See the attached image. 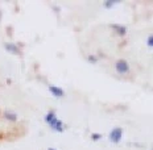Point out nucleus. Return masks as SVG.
Returning a JSON list of instances; mask_svg holds the SVG:
<instances>
[{"label": "nucleus", "instance_id": "obj_4", "mask_svg": "<svg viewBox=\"0 0 153 150\" xmlns=\"http://www.w3.org/2000/svg\"><path fill=\"white\" fill-rule=\"evenodd\" d=\"M110 28L120 37H126L127 33H128L127 27H126V25H123V24H110Z\"/></svg>", "mask_w": 153, "mask_h": 150}, {"label": "nucleus", "instance_id": "obj_11", "mask_svg": "<svg viewBox=\"0 0 153 150\" xmlns=\"http://www.w3.org/2000/svg\"><path fill=\"white\" fill-rule=\"evenodd\" d=\"M152 45H153V36L149 34L148 38H146V46H148L149 49H152Z\"/></svg>", "mask_w": 153, "mask_h": 150}, {"label": "nucleus", "instance_id": "obj_5", "mask_svg": "<svg viewBox=\"0 0 153 150\" xmlns=\"http://www.w3.org/2000/svg\"><path fill=\"white\" fill-rule=\"evenodd\" d=\"M48 90H49V92L53 95L54 98H58V99H61V98H63L66 95V92H65L63 88L58 87V86H54V84H49V86H48Z\"/></svg>", "mask_w": 153, "mask_h": 150}, {"label": "nucleus", "instance_id": "obj_6", "mask_svg": "<svg viewBox=\"0 0 153 150\" xmlns=\"http://www.w3.org/2000/svg\"><path fill=\"white\" fill-rule=\"evenodd\" d=\"M4 49L7 50L8 53L11 54H15V55H20L21 54V49L17 44L15 42H4Z\"/></svg>", "mask_w": 153, "mask_h": 150}, {"label": "nucleus", "instance_id": "obj_1", "mask_svg": "<svg viewBox=\"0 0 153 150\" xmlns=\"http://www.w3.org/2000/svg\"><path fill=\"white\" fill-rule=\"evenodd\" d=\"M44 120H45V123L49 125V128L53 130V132H56V133L65 132V124H63L62 120L58 119V116H57V113L54 109L48 111V113L45 115Z\"/></svg>", "mask_w": 153, "mask_h": 150}, {"label": "nucleus", "instance_id": "obj_8", "mask_svg": "<svg viewBox=\"0 0 153 150\" xmlns=\"http://www.w3.org/2000/svg\"><path fill=\"white\" fill-rule=\"evenodd\" d=\"M86 59L88 61V63H92V65H94V63H97V62H98V58H97V57L94 55V54H88V55L86 57Z\"/></svg>", "mask_w": 153, "mask_h": 150}, {"label": "nucleus", "instance_id": "obj_10", "mask_svg": "<svg viewBox=\"0 0 153 150\" xmlns=\"http://www.w3.org/2000/svg\"><path fill=\"white\" fill-rule=\"evenodd\" d=\"M102 137H103V136H102L100 133H92V134H91V140H92V141H99V140H102Z\"/></svg>", "mask_w": 153, "mask_h": 150}, {"label": "nucleus", "instance_id": "obj_7", "mask_svg": "<svg viewBox=\"0 0 153 150\" xmlns=\"http://www.w3.org/2000/svg\"><path fill=\"white\" fill-rule=\"evenodd\" d=\"M1 116L4 117L5 120H9V121H17V115H16L15 112H12V111H3V113H1Z\"/></svg>", "mask_w": 153, "mask_h": 150}, {"label": "nucleus", "instance_id": "obj_12", "mask_svg": "<svg viewBox=\"0 0 153 150\" xmlns=\"http://www.w3.org/2000/svg\"><path fill=\"white\" fill-rule=\"evenodd\" d=\"M48 150H56V149H53V148H48Z\"/></svg>", "mask_w": 153, "mask_h": 150}, {"label": "nucleus", "instance_id": "obj_3", "mask_svg": "<svg viewBox=\"0 0 153 150\" xmlns=\"http://www.w3.org/2000/svg\"><path fill=\"white\" fill-rule=\"evenodd\" d=\"M123 134H124L123 128L122 126H115V128H112V129L110 130V133H108V140H110L111 143L116 145V143H119L120 141H122Z\"/></svg>", "mask_w": 153, "mask_h": 150}, {"label": "nucleus", "instance_id": "obj_13", "mask_svg": "<svg viewBox=\"0 0 153 150\" xmlns=\"http://www.w3.org/2000/svg\"><path fill=\"white\" fill-rule=\"evenodd\" d=\"M149 150H152V149H149Z\"/></svg>", "mask_w": 153, "mask_h": 150}, {"label": "nucleus", "instance_id": "obj_9", "mask_svg": "<svg viewBox=\"0 0 153 150\" xmlns=\"http://www.w3.org/2000/svg\"><path fill=\"white\" fill-rule=\"evenodd\" d=\"M114 5H116V1H104V3H103V7L107 8V9L112 8Z\"/></svg>", "mask_w": 153, "mask_h": 150}, {"label": "nucleus", "instance_id": "obj_2", "mask_svg": "<svg viewBox=\"0 0 153 150\" xmlns=\"http://www.w3.org/2000/svg\"><path fill=\"white\" fill-rule=\"evenodd\" d=\"M114 67H115V70H116L117 74H120V75H128V74H131V65H129L128 61L124 59V58H119V59L115 61V62H114Z\"/></svg>", "mask_w": 153, "mask_h": 150}]
</instances>
